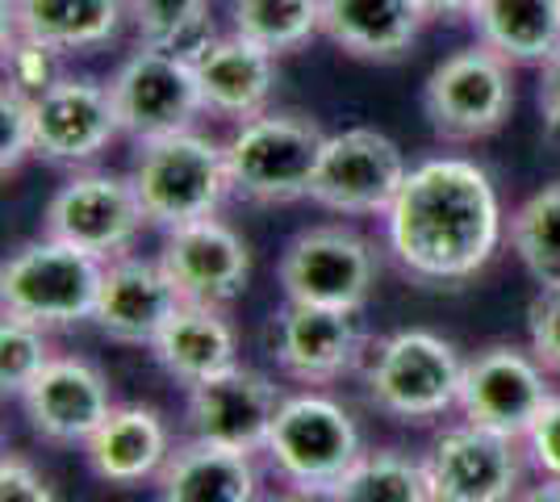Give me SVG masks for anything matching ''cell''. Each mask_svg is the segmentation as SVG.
I'll use <instances>...</instances> for the list:
<instances>
[{"label":"cell","instance_id":"1","mask_svg":"<svg viewBox=\"0 0 560 502\" xmlns=\"http://www.w3.org/2000/svg\"><path fill=\"white\" fill-rule=\"evenodd\" d=\"M385 240L419 285H460L493 260L502 206L490 172L460 155L422 160L385 210Z\"/></svg>","mask_w":560,"mask_h":502},{"label":"cell","instance_id":"2","mask_svg":"<svg viewBox=\"0 0 560 502\" xmlns=\"http://www.w3.org/2000/svg\"><path fill=\"white\" fill-rule=\"evenodd\" d=\"M139 206L151 226H188L213 218L231 192L226 143H213L197 130H180L155 143H139V160L130 172Z\"/></svg>","mask_w":560,"mask_h":502},{"label":"cell","instance_id":"3","mask_svg":"<svg viewBox=\"0 0 560 502\" xmlns=\"http://www.w3.org/2000/svg\"><path fill=\"white\" fill-rule=\"evenodd\" d=\"M327 135L305 114H256L226 143L231 192L252 206H289L310 197Z\"/></svg>","mask_w":560,"mask_h":502},{"label":"cell","instance_id":"4","mask_svg":"<svg viewBox=\"0 0 560 502\" xmlns=\"http://www.w3.org/2000/svg\"><path fill=\"white\" fill-rule=\"evenodd\" d=\"M105 260L43 235L38 243L18 247L0 268V311L43 331L93 323Z\"/></svg>","mask_w":560,"mask_h":502},{"label":"cell","instance_id":"5","mask_svg":"<svg viewBox=\"0 0 560 502\" xmlns=\"http://www.w3.org/2000/svg\"><path fill=\"white\" fill-rule=\"evenodd\" d=\"M465 360L431 331H397L381 339L364 373L369 402L401 423H431L460 402Z\"/></svg>","mask_w":560,"mask_h":502},{"label":"cell","instance_id":"6","mask_svg":"<svg viewBox=\"0 0 560 502\" xmlns=\"http://www.w3.org/2000/svg\"><path fill=\"white\" fill-rule=\"evenodd\" d=\"M264 453L293 490L330 494V486L364 456V444L351 415L335 398L302 394L280 402Z\"/></svg>","mask_w":560,"mask_h":502},{"label":"cell","instance_id":"7","mask_svg":"<svg viewBox=\"0 0 560 502\" xmlns=\"http://www.w3.org/2000/svg\"><path fill=\"white\" fill-rule=\"evenodd\" d=\"M514 109L511 63L490 47H465L435 63L422 84V114L447 143H477L498 135Z\"/></svg>","mask_w":560,"mask_h":502},{"label":"cell","instance_id":"8","mask_svg":"<svg viewBox=\"0 0 560 502\" xmlns=\"http://www.w3.org/2000/svg\"><path fill=\"white\" fill-rule=\"evenodd\" d=\"M376 285V252L351 226H310L293 235L280 256L284 302L364 311Z\"/></svg>","mask_w":560,"mask_h":502},{"label":"cell","instance_id":"9","mask_svg":"<svg viewBox=\"0 0 560 502\" xmlns=\"http://www.w3.org/2000/svg\"><path fill=\"white\" fill-rule=\"evenodd\" d=\"M406 172H410L406 155L389 135H381L373 126H351V130L327 135L323 160L310 185V201L343 218L385 214Z\"/></svg>","mask_w":560,"mask_h":502},{"label":"cell","instance_id":"10","mask_svg":"<svg viewBox=\"0 0 560 502\" xmlns=\"http://www.w3.org/2000/svg\"><path fill=\"white\" fill-rule=\"evenodd\" d=\"M121 135L135 143H155L167 135L192 130L197 114H206L197 72L180 55H167L155 47H139L109 80Z\"/></svg>","mask_w":560,"mask_h":502},{"label":"cell","instance_id":"11","mask_svg":"<svg viewBox=\"0 0 560 502\" xmlns=\"http://www.w3.org/2000/svg\"><path fill=\"white\" fill-rule=\"evenodd\" d=\"M142 222L147 214H142L130 176L80 172L50 197L47 214H43V235L80 247L96 260H117L135 243Z\"/></svg>","mask_w":560,"mask_h":502},{"label":"cell","instance_id":"12","mask_svg":"<svg viewBox=\"0 0 560 502\" xmlns=\"http://www.w3.org/2000/svg\"><path fill=\"white\" fill-rule=\"evenodd\" d=\"M548 398H552V385H548V369L536 360V352L493 343L465 360L456 407L465 415V423L523 440L539 419V410L548 407Z\"/></svg>","mask_w":560,"mask_h":502},{"label":"cell","instance_id":"13","mask_svg":"<svg viewBox=\"0 0 560 502\" xmlns=\"http://www.w3.org/2000/svg\"><path fill=\"white\" fill-rule=\"evenodd\" d=\"M435 502H514L523 481V453L518 440L502 431L452 428L435 440L431 456L422 460Z\"/></svg>","mask_w":560,"mask_h":502},{"label":"cell","instance_id":"14","mask_svg":"<svg viewBox=\"0 0 560 502\" xmlns=\"http://www.w3.org/2000/svg\"><path fill=\"white\" fill-rule=\"evenodd\" d=\"M280 402H284L280 389L259 369L234 364L210 382L188 385V435L210 440V444H226L238 453H259L268 444L272 423H277Z\"/></svg>","mask_w":560,"mask_h":502},{"label":"cell","instance_id":"15","mask_svg":"<svg viewBox=\"0 0 560 502\" xmlns=\"http://www.w3.org/2000/svg\"><path fill=\"white\" fill-rule=\"evenodd\" d=\"M121 135L109 84L89 75H63L34 96V155L50 164H89Z\"/></svg>","mask_w":560,"mask_h":502},{"label":"cell","instance_id":"16","mask_svg":"<svg viewBox=\"0 0 560 502\" xmlns=\"http://www.w3.org/2000/svg\"><path fill=\"white\" fill-rule=\"evenodd\" d=\"M160 264L176 293L197 306H226L252 281V247L222 218H201L167 231Z\"/></svg>","mask_w":560,"mask_h":502},{"label":"cell","instance_id":"17","mask_svg":"<svg viewBox=\"0 0 560 502\" xmlns=\"http://www.w3.org/2000/svg\"><path fill=\"white\" fill-rule=\"evenodd\" d=\"M22 410L34 435H43L47 444L84 448L93 431L114 415V398L96 364L80 357H50L47 369L25 385Z\"/></svg>","mask_w":560,"mask_h":502},{"label":"cell","instance_id":"18","mask_svg":"<svg viewBox=\"0 0 560 502\" xmlns=\"http://www.w3.org/2000/svg\"><path fill=\"white\" fill-rule=\"evenodd\" d=\"M364 335L351 311L284 302L272 314V360L284 377L302 385H327L355 369Z\"/></svg>","mask_w":560,"mask_h":502},{"label":"cell","instance_id":"19","mask_svg":"<svg viewBox=\"0 0 560 502\" xmlns=\"http://www.w3.org/2000/svg\"><path fill=\"white\" fill-rule=\"evenodd\" d=\"M185 306V297L176 293L172 277L160 260H139V256H117L105 264V281L96 297V331L114 343H135L151 348L167 318Z\"/></svg>","mask_w":560,"mask_h":502},{"label":"cell","instance_id":"20","mask_svg":"<svg viewBox=\"0 0 560 502\" xmlns=\"http://www.w3.org/2000/svg\"><path fill=\"white\" fill-rule=\"evenodd\" d=\"M192 72H197L206 114L247 121L268 109V96L277 84V55L231 30V34H218L192 59Z\"/></svg>","mask_w":560,"mask_h":502},{"label":"cell","instance_id":"21","mask_svg":"<svg viewBox=\"0 0 560 502\" xmlns=\"http://www.w3.org/2000/svg\"><path fill=\"white\" fill-rule=\"evenodd\" d=\"M427 22L419 0H323V38L364 63L406 59Z\"/></svg>","mask_w":560,"mask_h":502},{"label":"cell","instance_id":"22","mask_svg":"<svg viewBox=\"0 0 560 502\" xmlns=\"http://www.w3.org/2000/svg\"><path fill=\"white\" fill-rule=\"evenodd\" d=\"M160 502H256V465L252 453H238L210 440H188L172 448L155 478Z\"/></svg>","mask_w":560,"mask_h":502},{"label":"cell","instance_id":"23","mask_svg":"<svg viewBox=\"0 0 560 502\" xmlns=\"http://www.w3.org/2000/svg\"><path fill=\"white\" fill-rule=\"evenodd\" d=\"M167 456H172V440H167L164 419L151 407H114V415L84 444L89 469L114 486H139L147 478H160Z\"/></svg>","mask_w":560,"mask_h":502},{"label":"cell","instance_id":"24","mask_svg":"<svg viewBox=\"0 0 560 502\" xmlns=\"http://www.w3.org/2000/svg\"><path fill=\"white\" fill-rule=\"evenodd\" d=\"M151 357L167 377H176L180 385H197L238 364V339L222 306L185 302L151 343Z\"/></svg>","mask_w":560,"mask_h":502},{"label":"cell","instance_id":"25","mask_svg":"<svg viewBox=\"0 0 560 502\" xmlns=\"http://www.w3.org/2000/svg\"><path fill=\"white\" fill-rule=\"evenodd\" d=\"M126 0H4V34L38 38L55 50H93L109 43Z\"/></svg>","mask_w":560,"mask_h":502},{"label":"cell","instance_id":"26","mask_svg":"<svg viewBox=\"0 0 560 502\" xmlns=\"http://www.w3.org/2000/svg\"><path fill=\"white\" fill-rule=\"evenodd\" d=\"M468 22L506 63H548L560 50V0H477Z\"/></svg>","mask_w":560,"mask_h":502},{"label":"cell","instance_id":"27","mask_svg":"<svg viewBox=\"0 0 560 502\" xmlns=\"http://www.w3.org/2000/svg\"><path fill=\"white\" fill-rule=\"evenodd\" d=\"M126 17L139 34V47L167 50L188 63L218 38L210 0H126Z\"/></svg>","mask_w":560,"mask_h":502},{"label":"cell","instance_id":"28","mask_svg":"<svg viewBox=\"0 0 560 502\" xmlns=\"http://www.w3.org/2000/svg\"><path fill=\"white\" fill-rule=\"evenodd\" d=\"M330 502H435L427 465L401 453H364L330 486Z\"/></svg>","mask_w":560,"mask_h":502},{"label":"cell","instance_id":"29","mask_svg":"<svg viewBox=\"0 0 560 502\" xmlns=\"http://www.w3.org/2000/svg\"><path fill=\"white\" fill-rule=\"evenodd\" d=\"M231 30L284 55L323 34V0H231Z\"/></svg>","mask_w":560,"mask_h":502},{"label":"cell","instance_id":"30","mask_svg":"<svg viewBox=\"0 0 560 502\" xmlns=\"http://www.w3.org/2000/svg\"><path fill=\"white\" fill-rule=\"evenodd\" d=\"M511 247L539 289L560 285V180L532 192L511 218Z\"/></svg>","mask_w":560,"mask_h":502},{"label":"cell","instance_id":"31","mask_svg":"<svg viewBox=\"0 0 560 502\" xmlns=\"http://www.w3.org/2000/svg\"><path fill=\"white\" fill-rule=\"evenodd\" d=\"M47 360H50V348L43 327L4 314V323H0V385H4V394L22 398L25 385L47 369Z\"/></svg>","mask_w":560,"mask_h":502},{"label":"cell","instance_id":"32","mask_svg":"<svg viewBox=\"0 0 560 502\" xmlns=\"http://www.w3.org/2000/svg\"><path fill=\"white\" fill-rule=\"evenodd\" d=\"M59 80H63V50L38 38L4 34V84L22 89L25 96H43Z\"/></svg>","mask_w":560,"mask_h":502},{"label":"cell","instance_id":"33","mask_svg":"<svg viewBox=\"0 0 560 502\" xmlns=\"http://www.w3.org/2000/svg\"><path fill=\"white\" fill-rule=\"evenodd\" d=\"M34 155V96L4 84L0 89V172L4 180Z\"/></svg>","mask_w":560,"mask_h":502},{"label":"cell","instance_id":"34","mask_svg":"<svg viewBox=\"0 0 560 502\" xmlns=\"http://www.w3.org/2000/svg\"><path fill=\"white\" fill-rule=\"evenodd\" d=\"M527 335H532V352L539 364L560 377V285L536 293L527 311Z\"/></svg>","mask_w":560,"mask_h":502},{"label":"cell","instance_id":"35","mask_svg":"<svg viewBox=\"0 0 560 502\" xmlns=\"http://www.w3.org/2000/svg\"><path fill=\"white\" fill-rule=\"evenodd\" d=\"M523 444H527V453L544 478H560V394L548 398V407L539 410L532 431L523 435Z\"/></svg>","mask_w":560,"mask_h":502},{"label":"cell","instance_id":"36","mask_svg":"<svg viewBox=\"0 0 560 502\" xmlns=\"http://www.w3.org/2000/svg\"><path fill=\"white\" fill-rule=\"evenodd\" d=\"M0 502H55L50 481L22 456L0 460Z\"/></svg>","mask_w":560,"mask_h":502},{"label":"cell","instance_id":"37","mask_svg":"<svg viewBox=\"0 0 560 502\" xmlns=\"http://www.w3.org/2000/svg\"><path fill=\"white\" fill-rule=\"evenodd\" d=\"M539 118H544V143L560 151V50L539 63Z\"/></svg>","mask_w":560,"mask_h":502},{"label":"cell","instance_id":"38","mask_svg":"<svg viewBox=\"0 0 560 502\" xmlns=\"http://www.w3.org/2000/svg\"><path fill=\"white\" fill-rule=\"evenodd\" d=\"M427 17H472L477 0H419Z\"/></svg>","mask_w":560,"mask_h":502},{"label":"cell","instance_id":"39","mask_svg":"<svg viewBox=\"0 0 560 502\" xmlns=\"http://www.w3.org/2000/svg\"><path fill=\"white\" fill-rule=\"evenodd\" d=\"M514 502H560V478H544L532 490H518Z\"/></svg>","mask_w":560,"mask_h":502},{"label":"cell","instance_id":"40","mask_svg":"<svg viewBox=\"0 0 560 502\" xmlns=\"http://www.w3.org/2000/svg\"><path fill=\"white\" fill-rule=\"evenodd\" d=\"M264 502H330L327 494H305V490H293V494H277V499H264Z\"/></svg>","mask_w":560,"mask_h":502}]
</instances>
